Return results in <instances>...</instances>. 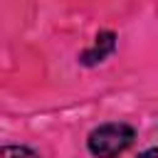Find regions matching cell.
Listing matches in <instances>:
<instances>
[{
	"instance_id": "6da1fadb",
	"label": "cell",
	"mask_w": 158,
	"mask_h": 158,
	"mask_svg": "<svg viewBox=\"0 0 158 158\" xmlns=\"http://www.w3.org/2000/svg\"><path fill=\"white\" fill-rule=\"evenodd\" d=\"M133 138H136V133L128 123H104L89 133L86 146L99 158H114V156L123 153L133 143Z\"/></svg>"
},
{
	"instance_id": "7a4b0ae2",
	"label": "cell",
	"mask_w": 158,
	"mask_h": 158,
	"mask_svg": "<svg viewBox=\"0 0 158 158\" xmlns=\"http://www.w3.org/2000/svg\"><path fill=\"white\" fill-rule=\"evenodd\" d=\"M114 47H116V35H114V32H101V35L96 37V42L81 54V62L91 67V64L106 59V57L114 52Z\"/></svg>"
},
{
	"instance_id": "3957f363",
	"label": "cell",
	"mask_w": 158,
	"mask_h": 158,
	"mask_svg": "<svg viewBox=\"0 0 158 158\" xmlns=\"http://www.w3.org/2000/svg\"><path fill=\"white\" fill-rule=\"evenodd\" d=\"M2 158H37V153L30 151L27 146H5Z\"/></svg>"
},
{
	"instance_id": "277c9868",
	"label": "cell",
	"mask_w": 158,
	"mask_h": 158,
	"mask_svg": "<svg viewBox=\"0 0 158 158\" xmlns=\"http://www.w3.org/2000/svg\"><path fill=\"white\" fill-rule=\"evenodd\" d=\"M138 158H158V148H148V151H143Z\"/></svg>"
}]
</instances>
